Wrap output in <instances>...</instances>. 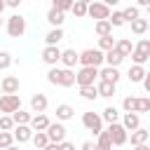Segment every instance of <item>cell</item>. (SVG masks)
Masks as SVG:
<instances>
[{
  "instance_id": "obj_1",
  "label": "cell",
  "mask_w": 150,
  "mask_h": 150,
  "mask_svg": "<svg viewBox=\"0 0 150 150\" xmlns=\"http://www.w3.org/2000/svg\"><path fill=\"white\" fill-rule=\"evenodd\" d=\"M47 82L59 84V87H73L75 84V73L70 68H52L47 73Z\"/></svg>"
},
{
  "instance_id": "obj_2",
  "label": "cell",
  "mask_w": 150,
  "mask_h": 150,
  "mask_svg": "<svg viewBox=\"0 0 150 150\" xmlns=\"http://www.w3.org/2000/svg\"><path fill=\"white\" fill-rule=\"evenodd\" d=\"M105 131H108V136H110L112 145H124V143L129 141V131H127V129H124V124H120V122H110Z\"/></svg>"
},
{
  "instance_id": "obj_3",
  "label": "cell",
  "mask_w": 150,
  "mask_h": 150,
  "mask_svg": "<svg viewBox=\"0 0 150 150\" xmlns=\"http://www.w3.org/2000/svg\"><path fill=\"white\" fill-rule=\"evenodd\" d=\"M96 77H98V68L96 66H82L80 73H75V82L80 87L84 84H96Z\"/></svg>"
},
{
  "instance_id": "obj_4",
  "label": "cell",
  "mask_w": 150,
  "mask_h": 150,
  "mask_svg": "<svg viewBox=\"0 0 150 150\" xmlns=\"http://www.w3.org/2000/svg\"><path fill=\"white\" fill-rule=\"evenodd\" d=\"M7 33H9V38H21L26 33V19L21 14H12L7 19Z\"/></svg>"
},
{
  "instance_id": "obj_5",
  "label": "cell",
  "mask_w": 150,
  "mask_h": 150,
  "mask_svg": "<svg viewBox=\"0 0 150 150\" xmlns=\"http://www.w3.org/2000/svg\"><path fill=\"white\" fill-rule=\"evenodd\" d=\"M82 124H84V129L91 131L94 136H96L98 131H103V117H101L98 112H91V110L84 112V115H82Z\"/></svg>"
},
{
  "instance_id": "obj_6",
  "label": "cell",
  "mask_w": 150,
  "mask_h": 150,
  "mask_svg": "<svg viewBox=\"0 0 150 150\" xmlns=\"http://www.w3.org/2000/svg\"><path fill=\"white\" fill-rule=\"evenodd\" d=\"M87 14L91 16V19H108L110 16V5H105V2H101V0H91L89 5H87Z\"/></svg>"
},
{
  "instance_id": "obj_7",
  "label": "cell",
  "mask_w": 150,
  "mask_h": 150,
  "mask_svg": "<svg viewBox=\"0 0 150 150\" xmlns=\"http://www.w3.org/2000/svg\"><path fill=\"white\" fill-rule=\"evenodd\" d=\"M80 63L98 68L103 63V49H84V52H80Z\"/></svg>"
},
{
  "instance_id": "obj_8",
  "label": "cell",
  "mask_w": 150,
  "mask_h": 150,
  "mask_svg": "<svg viewBox=\"0 0 150 150\" xmlns=\"http://www.w3.org/2000/svg\"><path fill=\"white\" fill-rule=\"evenodd\" d=\"M129 56L134 59V63H145L150 59V40H138V45L131 49Z\"/></svg>"
},
{
  "instance_id": "obj_9",
  "label": "cell",
  "mask_w": 150,
  "mask_h": 150,
  "mask_svg": "<svg viewBox=\"0 0 150 150\" xmlns=\"http://www.w3.org/2000/svg\"><path fill=\"white\" fill-rule=\"evenodd\" d=\"M16 108H21V98L19 94H2L0 96V112H14Z\"/></svg>"
},
{
  "instance_id": "obj_10",
  "label": "cell",
  "mask_w": 150,
  "mask_h": 150,
  "mask_svg": "<svg viewBox=\"0 0 150 150\" xmlns=\"http://www.w3.org/2000/svg\"><path fill=\"white\" fill-rule=\"evenodd\" d=\"M45 131H47V136H49L52 143H61V141L66 138V127H63L61 122H49V127H47Z\"/></svg>"
},
{
  "instance_id": "obj_11",
  "label": "cell",
  "mask_w": 150,
  "mask_h": 150,
  "mask_svg": "<svg viewBox=\"0 0 150 150\" xmlns=\"http://www.w3.org/2000/svg\"><path fill=\"white\" fill-rule=\"evenodd\" d=\"M42 61H45L47 66H56V63L61 61V49H59L56 45H47V47L42 49Z\"/></svg>"
},
{
  "instance_id": "obj_12",
  "label": "cell",
  "mask_w": 150,
  "mask_h": 150,
  "mask_svg": "<svg viewBox=\"0 0 150 150\" xmlns=\"http://www.w3.org/2000/svg\"><path fill=\"white\" fill-rule=\"evenodd\" d=\"M14 141L16 143H28L33 138V127L30 124H14Z\"/></svg>"
},
{
  "instance_id": "obj_13",
  "label": "cell",
  "mask_w": 150,
  "mask_h": 150,
  "mask_svg": "<svg viewBox=\"0 0 150 150\" xmlns=\"http://www.w3.org/2000/svg\"><path fill=\"white\" fill-rule=\"evenodd\" d=\"M122 124H124V129H127V131H131V129L141 127V117H138V112H136V110H124Z\"/></svg>"
},
{
  "instance_id": "obj_14",
  "label": "cell",
  "mask_w": 150,
  "mask_h": 150,
  "mask_svg": "<svg viewBox=\"0 0 150 150\" xmlns=\"http://www.w3.org/2000/svg\"><path fill=\"white\" fill-rule=\"evenodd\" d=\"M0 87H2V94H16V91H19V77L5 75L2 82H0Z\"/></svg>"
},
{
  "instance_id": "obj_15",
  "label": "cell",
  "mask_w": 150,
  "mask_h": 150,
  "mask_svg": "<svg viewBox=\"0 0 150 150\" xmlns=\"http://www.w3.org/2000/svg\"><path fill=\"white\" fill-rule=\"evenodd\" d=\"M30 127H33V131H45L47 127H49V117L45 115V112H38V115H33L30 117V122H28Z\"/></svg>"
},
{
  "instance_id": "obj_16",
  "label": "cell",
  "mask_w": 150,
  "mask_h": 150,
  "mask_svg": "<svg viewBox=\"0 0 150 150\" xmlns=\"http://www.w3.org/2000/svg\"><path fill=\"white\" fill-rule=\"evenodd\" d=\"M129 138H131V145H143V143L150 138V131H148V129H141V127H136V129H131Z\"/></svg>"
},
{
  "instance_id": "obj_17",
  "label": "cell",
  "mask_w": 150,
  "mask_h": 150,
  "mask_svg": "<svg viewBox=\"0 0 150 150\" xmlns=\"http://www.w3.org/2000/svg\"><path fill=\"white\" fill-rule=\"evenodd\" d=\"M61 63H63L66 68H73L75 63H80V54H77L75 49H63V52H61Z\"/></svg>"
},
{
  "instance_id": "obj_18",
  "label": "cell",
  "mask_w": 150,
  "mask_h": 150,
  "mask_svg": "<svg viewBox=\"0 0 150 150\" xmlns=\"http://www.w3.org/2000/svg\"><path fill=\"white\" fill-rule=\"evenodd\" d=\"M98 77L117 84V82H120V70H117V66H105L103 70H98Z\"/></svg>"
},
{
  "instance_id": "obj_19",
  "label": "cell",
  "mask_w": 150,
  "mask_h": 150,
  "mask_svg": "<svg viewBox=\"0 0 150 150\" xmlns=\"http://www.w3.org/2000/svg\"><path fill=\"white\" fill-rule=\"evenodd\" d=\"M115 82H108V80H101L98 84H96V89H98V96H103V98H112L115 96Z\"/></svg>"
},
{
  "instance_id": "obj_20",
  "label": "cell",
  "mask_w": 150,
  "mask_h": 150,
  "mask_svg": "<svg viewBox=\"0 0 150 150\" xmlns=\"http://www.w3.org/2000/svg\"><path fill=\"white\" fill-rule=\"evenodd\" d=\"M47 21H49L52 26H63V21H66V12H61V9H56V7H52V9L47 12Z\"/></svg>"
},
{
  "instance_id": "obj_21",
  "label": "cell",
  "mask_w": 150,
  "mask_h": 150,
  "mask_svg": "<svg viewBox=\"0 0 150 150\" xmlns=\"http://www.w3.org/2000/svg\"><path fill=\"white\" fill-rule=\"evenodd\" d=\"M127 77H129L131 82H143V77H145V68H143V63H134V66L129 68Z\"/></svg>"
},
{
  "instance_id": "obj_22",
  "label": "cell",
  "mask_w": 150,
  "mask_h": 150,
  "mask_svg": "<svg viewBox=\"0 0 150 150\" xmlns=\"http://www.w3.org/2000/svg\"><path fill=\"white\" fill-rule=\"evenodd\" d=\"M47 96L45 94H35L33 98H30V108H33V112H45L47 110Z\"/></svg>"
},
{
  "instance_id": "obj_23",
  "label": "cell",
  "mask_w": 150,
  "mask_h": 150,
  "mask_svg": "<svg viewBox=\"0 0 150 150\" xmlns=\"http://www.w3.org/2000/svg\"><path fill=\"white\" fill-rule=\"evenodd\" d=\"M103 61H105L108 66H120V63L124 61V56H122V54H120V52L112 47V49H108V52L103 54Z\"/></svg>"
},
{
  "instance_id": "obj_24",
  "label": "cell",
  "mask_w": 150,
  "mask_h": 150,
  "mask_svg": "<svg viewBox=\"0 0 150 150\" xmlns=\"http://www.w3.org/2000/svg\"><path fill=\"white\" fill-rule=\"evenodd\" d=\"M115 49H117L122 56H129V54H131V49H134V45H131V40H129V38H120V40H115Z\"/></svg>"
},
{
  "instance_id": "obj_25",
  "label": "cell",
  "mask_w": 150,
  "mask_h": 150,
  "mask_svg": "<svg viewBox=\"0 0 150 150\" xmlns=\"http://www.w3.org/2000/svg\"><path fill=\"white\" fill-rule=\"evenodd\" d=\"M80 96H82L84 101H96V98H98L96 84H84V87H80Z\"/></svg>"
},
{
  "instance_id": "obj_26",
  "label": "cell",
  "mask_w": 150,
  "mask_h": 150,
  "mask_svg": "<svg viewBox=\"0 0 150 150\" xmlns=\"http://www.w3.org/2000/svg\"><path fill=\"white\" fill-rule=\"evenodd\" d=\"M73 105H68V103H61V105H56V120H61V122H66V120H70L73 117Z\"/></svg>"
},
{
  "instance_id": "obj_27",
  "label": "cell",
  "mask_w": 150,
  "mask_h": 150,
  "mask_svg": "<svg viewBox=\"0 0 150 150\" xmlns=\"http://www.w3.org/2000/svg\"><path fill=\"white\" fill-rule=\"evenodd\" d=\"M131 23V33H136V35H143L145 30H148V19H141V16H136L134 21H129Z\"/></svg>"
},
{
  "instance_id": "obj_28",
  "label": "cell",
  "mask_w": 150,
  "mask_h": 150,
  "mask_svg": "<svg viewBox=\"0 0 150 150\" xmlns=\"http://www.w3.org/2000/svg\"><path fill=\"white\" fill-rule=\"evenodd\" d=\"M94 30H96V35H108V33H112V23L108 19H98L96 26H94Z\"/></svg>"
},
{
  "instance_id": "obj_29",
  "label": "cell",
  "mask_w": 150,
  "mask_h": 150,
  "mask_svg": "<svg viewBox=\"0 0 150 150\" xmlns=\"http://www.w3.org/2000/svg\"><path fill=\"white\" fill-rule=\"evenodd\" d=\"M61 38H63V30H61V26H54V28H52V30L45 35V42H47V45H56Z\"/></svg>"
},
{
  "instance_id": "obj_30",
  "label": "cell",
  "mask_w": 150,
  "mask_h": 150,
  "mask_svg": "<svg viewBox=\"0 0 150 150\" xmlns=\"http://www.w3.org/2000/svg\"><path fill=\"white\" fill-rule=\"evenodd\" d=\"M30 141H33L35 148H47V145H49V136H47V131H35Z\"/></svg>"
},
{
  "instance_id": "obj_31",
  "label": "cell",
  "mask_w": 150,
  "mask_h": 150,
  "mask_svg": "<svg viewBox=\"0 0 150 150\" xmlns=\"http://www.w3.org/2000/svg\"><path fill=\"white\" fill-rule=\"evenodd\" d=\"M112 47H115V38H112V33H108V35H98V49L108 52V49H112Z\"/></svg>"
},
{
  "instance_id": "obj_32",
  "label": "cell",
  "mask_w": 150,
  "mask_h": 150,
  "mask_svg": "<svg viewBox=\"0 0 150 150\" xmlns=\"http://www.w3.org/2000/svg\"><path fill=\"white\" fill-rule=\"evenodd\" d=\"M12 117H14V124H28L30 122V112H26V110H21V108H16L14 112H12Z\"/></svg>"
},
{
  "instance_id": "obj_33",
  "label": "cell",
  "mask_w": 150,
  "mask_h": 150,
  "mask_svg": "<svg viewBox=\"0 0 150 150\" xmlns=\"http://www.w3.org/2000/svg\"><path fill=\"white\" fill-rule=\"evenodd\" d=\"M96 136H98V141H96V145H98L101 150H110V148H112V141H110V136H108V131H98Z\"/></svg>"
},
{
  "instance_id": "obj_34",
  "label": "cell",
  "mask_w": 150,
  "mask_h": 150,
  "mask_svg": "<svg viewBox=\"0 0 150 150\" xmlns=\"http://www.w3.org/2000/svg\"><path fill=\"white\" fill-rule=\"evenodd\" d=\"M14 145V134L7 129H0V148H12Z\"/></svg>"
},
{
  "instance_id": "obj_35",
  "label": "cell",
  "mask_w": 150,
  "mask_h": 150,
  "mask_svg": "<svg viewBox=\"0 0 150 150\" xmlns=\"http://www.w3.org/2000/svg\"><path fill=\"white\" fill-rule=\"evenodd\" d=\"M87 5H89V2H84V0H75L73 7H70V12H73L75 16H87Z\"/></svg>"
},
{
  "instance_id": "obj_36",
  "label": "cell",
  "mask_w": 150,
  "mask_h": 150,
  "mask_svg": "<svg viewBox=\"0 0 150 150\" xmlns=\"http://www.w3.org/2000/svg\"><path fill=\"white\" fill-rule=\"evenodd\" d=\"M101 117L110 124V122H117V120H120V112H117V108H115V105H108V108L103 110V115H101Z\"/></svg>"
},
{
  "instance_id": "obj_37",
  "label": "cell",
  "mask_w": 150,
  "mask_h": 150,
  "mask_svg": "<svg viewBox=\"0 0 150 150\" xmlns=\"http://www.w3.org/2000/svg\"><path fill=\"white\" fill-rule=\"evenodd\" d=\"M108 21H110V23H112L115 28H117V26H124V23H127V19H124V14H122V12H112V14L108 16Z\"/></svg>"
},
{
  "instance_id": "obj_38",
  "label": "cell",
  "mask_w": 150,
  "mask_h": 150,
  "mask_svg": "<svg viewBox=\"0 0 150 150\" xmlns=\"http://www.w3.org/2000/svg\"><path fill=\"white\" fill-rule=\"evenodd\" d=\"M136 112H148L150 110V98H145V96H141V98H136V108H134Z\"/></svg>"
},
{
  "instance_id": "obj_39",
  "label": "cell",
  "mask_w": 150,
  "mask_h": 150,
  "mask_svg": "<svg viewBox=\"0 0 150 150\" xmlns=\"http://www.w3.org/2000/svg\"><path fill=\"white\" fill-rule=\"evenodd\" d=\"M73 2H75V0H52V7H56V9H61V12H70Z\"/></svg>"
},
{
  "instance_id": "obj_40",
  "label": "cell",
  "mask_w": 150,
  "mask_h": 150,
  "mask_svg": "<svg viewBox=\"0 0 150 150\" xmlns=\"http://www.w3.org/2000/svg\"><path fill=\"white\" fill-rule=\"evenodd\" d=\"M0 129H7V131H12V129H14V117H12L9 112L0 117Z\"/></svg>"
},
{
  "instance_id": "obj_41",
  "label": "cell",
  "mask_w": 150,
  "mask_h": 150,
  "mask_svg": "<svg viewBox=\"0 0 150 150\" xmlns=\"http://www.w3.org/2000/svg\"><path fill=\"white\" fill-rule=\"evenodd\" d=\"M122 14H124V19H127V21H134L136 16H141V12H138V7H131V5H129L127 9H122Z\"/></svg>"
},
{
  "instance_id": "obj_42",
  "label": "cell",
  "mask_w": 150,
  "mask_h": 150,
  "mask_svg": "<svg viewBox=\"0 0 150 150\" xmlns=\"http://www.w3.org/2000/svg\"><path fill=\"white\" fill-rule=\"evenodd\" d=\"M12 66V56L7 54V52H0V70H5V68H9Z\"/></svg>"
},
{
  "instance_id": "obj_43",
  "label": "cell",
  "mask_w": 150,
  "mask_h": 150,
  "mask_svg": "<svg viewBox=\"0 0 150 150\" xmlns=\"http://www.w3.org/2000/svg\"><path fill=\"white\" fill-rule=\"evenodd\" d=\"M122 108H124V110H134V108H136V98H134V96H124V98H122Z\"/></svg>"
},
{
  "instance_id": "obj_44",
  "label": "cell",
  "mask_w": 150,
  "mask_h": 150,
  "mask_svg": "<svg viewBox=\"0 0 150 150\" xmlns=\"http://www.w3.org/2000/svg\"><path fill=\"white\" fill-rule=\"evenodd\" d=\"M143 87H145V91L150 94V70H145V77H143Z\"/></svg>"
},
{
  "instance_id": "obj_45",
  "label": "cell",
  "mask_w": 150,
  "mask_h": 150,
  "mask_svg": "<svg viewBox=\"0 0 150 150\" xmlns=\"http://www.w3.org/2000/svg\"><path fill=\"white\" fill-rule=\"evenodd\" d=\"M59 148H63V150H73V143H70V141H66V138H63V141H61V143H59Z\"/></svg>"
},
{
  "instance_id": "obj_46",
  "label": "cell",
  "mask_w": 150,
  "mask_h": 150,
  "mask_svg": "<svg viewBox=\"0 0 150 150\" xmlns=\"http://www.w3.org/2000/svg\"><path fill=\"white\" fill-rule=\"evenodd\" d=\"M5 5H7V7H19L21 0H5Z\"/></svg>"
},
{
  "instance_id": "obj_47",
  "label": "cell",
  "mask_w": 150,
  "mask_h": 150,
  "mask_svg": "<svg viewBox=\"0 0 150 150\" xmlns=\"http://www.w3.org/2000/svg\"><path fill=\"white\" fill-rule=\"evenodd\" d=\"M91 148H94L91 141H84V143H82V150H91Z\"/></svg>"
},
{
  "instance_id": "obj_48",
  "label": "cell",
  "mask_w": 150,
  "mask_h": 150,
  "mask_svg": "<svg viewBox=\"0 0 150 150\" xmlns=\"http://www.w3.org/2000/svg\"><path fill=\"white\" fill-rule=\"evenodd\" d=\"M138 5H141V7H148V5H150V0H138Z\"/></svg>"
},
{
  "instance_id": "obj_49",
  "label": "cell",
  "mask_w": 150,
  "mask_h": 150,
  "mask_svg": "<svg viewBox=\"0 0 150 150\" xmlns=\"http://www.w3.org/2000/svg\"><path fill=\"white\" fill-rule=\"evenodd\" d=\"M101 2H105V5H117L120 0H101Z\"/></svg>"
},
{
  "instance_id": "obj_50",
  "label": "cell",
  "mask_w": 150,
  "mask_h": 150,
  "mask_svg": "<svg viewBox=\"0 0 150 150\" xmlns=\"http://www.w3.org/2000/svg\"><path fill=\"white\" fill-rule=\"evenodd\" d=\"M5 7H7V5H5V0H0V12H2Z\"/></svg>"
},
{
  "instance_id": "obj_51",
  "label": "cell",
  "mask_w": 150,
  "mask_h": 150,
  "mask_svg": "<svg viewBox=\"0 0 150 150\" xmlns=\"http://www.w3.org/2000/svg\"><path fill=\"white\" fill-rule=\"evenodd\" d=\"M0 26H2V12H0Z\"/></svg>"
},
{
  "instance_id": "obj_52",
  "label": "cell",
  "mask_w": 150,
  "mask_h": 150,
  "mask_svg": "<svg viewBox=\"0 0 150 150\" xmlns=\"http://www.w3.org/2000/svg\"><path fill=\"white\" fill-rule=\"evenodd\" d=\"M148 16H150V5H148Z\"/></svg>"
},
{
  "instance_id": "obj_53",
  "label": "cell",
  "mask_w": 150,
  "mask_h": 150,
  "mask_svg": "<svg viewBox=\"0 0 150 150\" xmlns=\"http://www.w3.org/2000/svg\"><path fill=\"white\" fill-rule=\"evenodd\" d=\"M148 30H150V21H148Z\"/></svg>"
},
{
  "instance_id": "obj_54",
  "label": "cell",
  "mask_w": 150,
  "mask_h": 150,
  "mask_svg": "<svg viewBox=\"0 0 150 150\" xmlns=\"http://www.w3.org/2000/svg\"><path fill=\"white\" fill-rule=\"evenodd\" d=\"M0 96H2V87H0Z\"/></svg>"
},
{
  "instance_id": "obj_55",
  "label": "cell",
  "mask_w": 150,
  "mask_h": 150,
  "mask_svg": "<svg viewBox=\"0 0 150 150\" xmlns=\"http://www.w3.org/2000/svg\"><path fill=\"white\" fill-rule=\"evenodd\" d=\"M84 2H91V0H84Z\"/></svg>"
},
{
  "instance_id": "obj_56",
  "label": "cell",
  "mask_w": 150,
  "mask_h": 150,
  "mask_svg": "<svg viewBox=\"0 0 150 150\" xmlns=\"http://www.w3.org/2000/svg\"><path fill=\"white\" fill-rule=\"evenodd\" d=\"M148 131H150V127H148Z\"/></svg>"
}]
</instances>
